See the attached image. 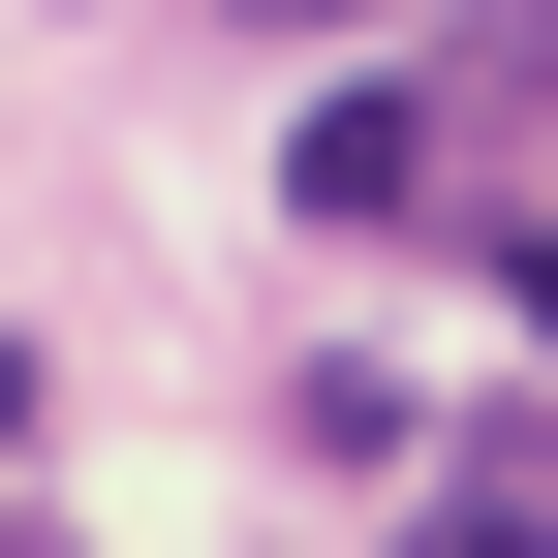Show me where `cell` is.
<instances>
[{"label": "cell", "instance_id": "cell-1", "mask_svg": "<svg viewBox=\"0 0 558 558\" xmlns=\"http://www.w3.org/2000/svg\"><path fill=\"white\" fill-rule=\"evenodd\" d=\"M279 186H311V218H341V248H373V218H435V186H465V156H435V94H311V156H279Z\"/></svg>", "mask_w": 558, "mask_h": 558}, {"label": "cell", "instance_id": "cell-2", "mask_svg": "<svg viewBox=\"0 0 558 558\" xmlns=\"http://www.w3.org/2000/svg\"><path fill=\"white\" fill-rule=\"evenodd\" d=\"M403 558H558V435H465V465H435V527H403Z\"/></svg>", "mask_w": 558, "mask_h": 558}, {"label": "cell", "instance_id": "cell-3", "mask_svg": "<svg viewBox=\"0 0 558 558\" xmlns=\"http://www.w3.org/2000/svg\"><path fill=\"white\" fill-rule=\"evenodd\" d=\"M497 341H527V373H558V248H497Z\"/></svg>", "mask_w": 558, "mask_h": 558}, {"label": "cell", "instance_id": "cell-4", "mask_svg": "<svg viewBox=\"0 0 558 558\" xmlns=\"http://www.w3.org/2000/svg\"><path fill=\"white\" fill-rule=\"evenodd\" d=\"M248 32H373V0H248Z\"/></svg>", "mask_w": 558, "mask_h": 558}, {"label": "cell", "instance_id": "cell-5", "mask_svg": "<svg viewBox=\"0 0 558 558\" xmlns=\"http://www.w3.org/2000/svg\"><path fill=\"white\" fill-rule=\"evenodd\" d=\"M0 558H62V527H0Z\"/></svg>", "mask_w": 558, "mask_h": 558}]
</instances>
